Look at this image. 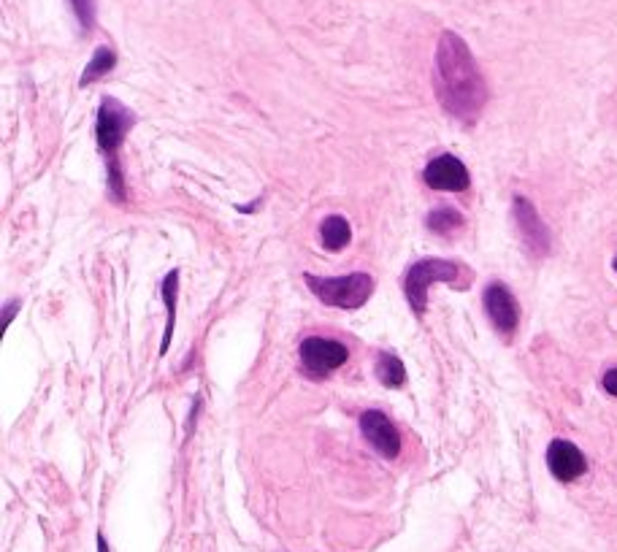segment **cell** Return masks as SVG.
<instances>
[{"label": "cell", "mask_w": 617, "mask_h": 552, "mask_svg": "<svg viewBox=\"0 0 617 552\" xmlns=\"http://www.w3.org/2000/svg\"><path fill=\"white\" fill-rule=\"evenodd\" d=\"M615 271H617V258H615Z\"/></svg>", "instance_id": "obj_20"}, {"label": "cell", "mask_w": 617, "mask_h": 552, "mask_svg": "<svg viewBox=\"0 0 617 552\" xmlns=\"http://www.w3.org/2000/svg\"><path fill=\"white\" fill-rule=\"evenodd\" d=\"M360 431L366 436V442L377 450V455L387 460L398 458V452H401V433H398V428L385 412H377V409L363 412Z\"/></svg>", "instance_id": "obj_9"}, {"label": "cell", "mask_w": 617, "mask_h": 552, "mask_svg": "<svg viewBox=\"0 0 617 552\" xmlns=\"http://www.w3.org/2000/svg\"><path fill=\"white\" fill-rule=\"evenodd\" d=\"M320 241L328 252H341L352 241V225L341 214H331L320 225Z\"/></svg>", "instance_id": "obj_11"}, {"label": "cell", "mask_w": 617, "mask_h": 552, "mask_svg": "<svg viewBox=\"0 0 617 552\" xmlns=\"http://www.w3.org/2000/svg\"><path fill=\"white\" fill-rule=\"evenodd\" d=\"M423 179L431 190H439V193H463L471 184L469 168L463 166V160H458L455 155L433 157L425 166Z\"/></svg>", "instance_id": "obj_8"}, {"label": "cell", "mask_w": 617, "mask_h": 552, "mask_svg": "<svg viewBox=\"0 0 617 552\" xmlns=\"http://www.w3.org/2000/svg\"><path fill=\"white\" fill-rule=\"evenodd\" d=\"M374 371H377L379 382H382L385 387H390V390L404 387L406 368H404V363H401V358L393 355V352H379L377 368H374Z\"/></svg>", "instance_id": "obj_12"}, {"label": "cell", "mask_w": 617, "mask_h": 552, "mask_svg": "<svg viewBox=\"0 0 617 552\" xmlns=\"http://www.w3.org/2000/svg\"><path fill=\"white\" fill-rule=\"evenodd\" d=\"M547 469L558 482H574L588 471V460H585L577 444L566 442V439H555L547 447Z\"/></svg>", "instance_id": "obj_10"}, {"label": "cell", "mask_w": 617, "mask_h": 552, "mask_svg": "<svg viewBox=\"0 0 617 552\" xmlns=\"http://www.w3.org/2000/svg\"><path fill=\"white\" fill-rule=\"evenodd\" d=\"M98 552H111L109 550V542L103 539V534H98Z\"/></svg>", "instance_id": "obj_19"}, {"label": "cell", "mask_w": 617, "mask_h": 552, "mask_svg": "<svg viewBox=\"0 0 617 552\" xmlns=\"http://www.w3.org/2000/svg\"><path fill=\"white\" fill-rule=\"evenodd\" d=\"M461 266L452 263V260H417L415 266L406 268L404 274V293L406 301L412 306V312L417 317H423L425 309H428V290L439 282H450V285L461 287Z\"/></svg>", "instance_id": "obj_4"}, {"label": "cell", "mask_w": 617, "mask_h": 552, "mask_svg": "<svg viewBox=\"0 0 617 552\" xmlns=\"http://www.w3.org/2000/svg\"><path fill=\"white\" fill-rule=\"evenodd\" d=\"M133 122H136V117L125 103H120L117 98H103L101 109H98V120H95V138H98L101 155L109 163V187L114 201L125 198V179H122L117 152H120L122 141L133 128Z\"/></svg>", "instance_id": "obj_2"}, {"label": "cell", "mask_w": 617, "mask_h": 552, "mask_svg": "<svg viewBox=\"0 0 617 552\" xmlns=\"http://www.w3.org/2000/svg\"><path fill=\"white\" fill-rule=\"evenodd\" d=\"M425 222H428V228H431L433 233H452V230L463 228L461 212L452 209V206H439V209H433Z\"/></svg>", "instance_id": "obj_15"}, {"label": "cell", "mask_w": 617, "mask_h": 552, "mask_svg": "<svg viewBox=\"0 0 617 552\" xmlns=\"http://www.w3.org/2000/svg\"><path fill=\"white\" fill-rule=\"evenodd\" d=\"M176 293H179V271H171V274H168L166 279H163V298H166L168 322H166V333H163V347H160V355H166L168 344H171V339H174Z\"/></svg>", "instance_id": "obj_14"}, {"label": "cell", "mask_w": 617, "mask_h": 552, "mask_svg": "<svg viewBox=\"0 0 617 552\" xmlns=\"http://www.w3.org/2000/svg\"><path fill=\"white\" fill-rule=\"evenodd\" d=\"M114 65H117V55H114V49H111V46H98V49L93 52V60H90L87 68H84L79 84L87 87V84L98 82V79H103V76L114 71Z\"/></svg>", "instance_id": "obj_13"}, {"label": "cell", "mask_w": 617, "mask_h": 552, "mask_svg": "<svg viewBox=\"0 0 617 552\" xmlns=\"http://www.w3.org/2000/svg\"><path fill=\"white\" fill-rule=\"evenodd\" d=\"M512 212H515V222L520 236H523V244L528 247V252L534 258H544L550 255V228L544 225V220L536 212V206L528 198H515L512 203Z\"/></svg>", "instance_id": "obj_7"}, {"label": "cell", "mask_w": 617, "mask_h": 552, "mask_svg": "<svg viewBox=\"0 0 617 552\" xmlns=\"http://www.w3.org/2000/svg\"><path fill=\"white\" fill-rule=\"evenodd\" d=\"M482 304H485V312H488L493 328L504 339H512L517 331V322H520V306H517L512 290L507 285H501V282H493V285L485 287Z\"/></svg>", "instance_id": "obj_6"}, {"label": "cell", "mask_w": 617, "mask_h": 552, "mask_svg": "<svg viewBox=\"0 0 617 552\" xmlns=\"http://www.w3.org/2000/svg\"><path fill=\"white\" fill-rule=\"evenodd\" d=\"M298 355H301V363L309 374L314 377H328L336 368H341L350 358L347 347L336 339H323V336H309V339L301 341L298 347Z\"/></svg>", "instance_id": "obj_5"}, {"label": "cell", "mask_w": 617, "mask_h": 552, "mask_svg": "<svg viewBox=\"0 0 617 552\" xmlns=\"http://www.w3.org/2000/svg\"><path fill=\"white\" fill-rule=\"evenodd\" d=\"M601 385H604V390H607L609 396L617 398V368H609L607 374H604V379H601Z\"/></svg>", "instance_id": "obj_17"}, {"label": "cell", "mask_w": 617, "mask_h": 552, "mask_svg": "<svg viewBox=\"0 0 617 552\" xmlns=\"http://www.w3.org/2000/svg\"><path fill=\"white\" fill-rule=\"evenodd\" d=\"M433 90L442 109L463 125H474L488 103V84L458 33L444 30L433 60Z\"/></svg>", "instance_id": "obj_1"}, {"label": "cell", "mask_w": 617, "mask_h": 552, "mask_svg": "<svg viewBox=\"0 0 617 552\" xmlns=\"http://www.w3.org/2000/svg\"><path fill=\"white\" fill-rule=\"evenodd\" d=\"M17 309H19V301H17V304L6 306V314H3V325H6V328L11 325V317H14V312H17Z\"/></svg>", "instance_id": "obj_18"}, {"label": "cell", "mask_w": 617, "mask_h": 552, "mask_svg": "<svg viewBox=\"0 0 617 552\" xmlns=\"http://www.w3.org/2000/svg\"><path fill=\"white\" fill-rule=\"evenodd\" d=\"M71 6L84 33H90L95 28V0H71Z\"/></svg>", "instance_id": "obj_16"}, {"label": "cell", "mask_w": 617, "mask_h": 552, "mask_svg": "<svg viewBox=\"0 0 617 552\" xmlns=\"http://www.w3.org/2000/svg\"><path fill=\"white\" fill-rule=\"evenodd\" d=\"M306 287L312 290L325 306L333 309H360L374 293V279L363 271L347 276H314L306 274Z\"/></svg>", "instance_id": "obj_3"}]
</instances>
